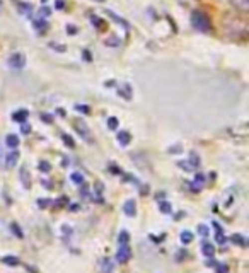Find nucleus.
Instances as JSON below:
<instances>
[{"label":"nucleus","mask_w":249,"mask_h":273,"mask_svg":"<svg viewBox=\"0 0 249 273\" xmlns=\"http://www.w3.org/2000/svg\"><path fill=\"white\" fill-rule=\"evenodd\" d=\"M123 212L128 217H135L136 215V203H135V200H126L124 205H123Z\"/></svg>","instance_id":"nucleus-10"},{"label":"nucleus","mask_w":249,"mask_h":273,"mask_svg":"<svg viewBox=\"0 0 249 273\" xmlns=\"http://www.w3.org/2000/svg\"><path fill=\"white\" fill-rule=\"evenodd\" d=\"M128 241H130V234H128V231H122L118 236V243L120 246H123V244H128Z\"/></svg>","instance_id":"nucleus-20"},{"label":"nucleus","mask_w":249,"mask_h":273,"mask_svg":"<svg viewBox=\"0 0 249 273\" xmlns=\"http://www.w3.org/2000/svg\"><path fill=\"white\" fill-rule=\"evenodd\" d=\"M17 160H19V152L17 150L9 152V154H7V157H5V167H7V169H12V167H15Z\"/></svg>","instance_id":"nucleus-8"},{"label":"nucleus","mask_w":249,"mask_h":273,"mask_svg":"<svg viewBox=\"0 0 249 273\" xmlns=\"http://www.w3.org/2000/svg\"><path fill=\"white\" fill-rule=\"evenodd\" d=\"M113 262L110 258H101L99 260V272L101 273H111L113 272Z\"/></svg>","instance_id":"nucleus-11"},{"label":"nucleus","mask_w":249,"mask_h":273,"mask_svg":"<svg viewBox=\"0 0 249 273\" xmlns=\"http://www.w3.org/2000/svg\"><path fill=\"white\" fill-rule=\"evenodd\" d=\"M181 150H183V147H181V145H176V147H171V148H169V154H179Z\"/></svg>","instance_id":"nucleus-38"},{"label":"nucleus","mask_w":249,"mask_h":273,"mask_svg":"<svg viewBox=\"0 0 249 273\" xmlns=\"http://www.w3.org/2000/svg\"><path fill=\"white\" fill-rule=\"evenodd\" d=\"M108 15H110L111 19H113L115 22H118V24H122V26L124 27V29H128V22L126 21H123L122 17H120L118 14H115V12H111V10H108Z\"/></svg>","instance_id":"nucleus-16"},{"label":"nucleus","mask_w":249,"mask_h":273,"mask_svg":"<svg viewBox=\"0 0 249 273\" xmlns=\"http://www.w3.org/2000/svg\"><path fill=\"white\" fill-rule=\"evenodd\" d=\"M50 7H41V9H39V17H41V19H46L48 17V15H50Z\"/></svg>","instance_id":"nucleus-28"},{"label":"nucleus","mask_w":249,"mask_h":273,"mask_svg":"<svg viewBox=\"0 0 249 273\" xmlns=\"http://www.w3.org/2000/svg\"><path fill=\"white\" fill-rule=\"evenodd\" d=\"M130 140H131V135L128 134V132H120L118 134V142H120V145H128L130 143Z\"/></svg>","instance_id":"nucleus-15"},{"label":"nucleus","mask_w":249,"mask_h":273,"mask_svg":"<svg viewBox=\"0 0 249 273\" xmlns=\"http://www.w3.org/2000/svg\"><path fill=\"white\" fill-rule=\"evenodd\" d=\"M205 184V176L203 174H196L195 176V181H193V188H196V190H200V188H202Z\"/></svg>","instance_id":"nucleus-18"},{"label":"nucleus","mask_w":249,"mask_h":273,"mask_svg":"<svg viewBox=\"0 0 249 273\" xmlns=\"http://www.w3.org/2000/svg\"><path fill=\"white\" fill-rule=\"evenodd\" d=\"M62 138H63V142H65V145H67V147H72V148H74L75 143H74V140H72L70 136H68V135H62Z\"/></svg>","instance_id":"nucleus-32"},{"label":"nucleus","mask_w":249,"mask_h":273,"mask_svg":"<svg viewBox=\"0 0 249 273\" xmlns=\"http://www.w3.org/2000/svg\"><path fill=\"white\" fill-rule=\"evenodd\" d=\"M160 212H162V214H171V212H172L171 203L169 202H162V203H160Z\"/></svg>","instance_id":"nucleus-26"},{"label":"nucleus","mask_w":249,"mask_h":273,"mask_svg":"<svg viewBox=\"0 0 249 273\" xmlns=\"http://www.w3.org/2000/svg\"><path fill=\"white\" fill-rule=\"evenodd\" d=\"M198 234L202 236V238H208V234H210V229H208V226H205V224H200V226H198Z\"/></svg>","instance_id":"nucleus-24"},{"label":"nucleus","mask_w":249,"mask_h":273,"mask_svg":"<svg viewBox=\"0 0 249 273\" xmlns=\"http://www.w3.org/2000/svg\"><path fill=\"white\" fill-rule=\"evenodd\" d=\"M84 58H86V60H91V53H89V51H84Z\"/></svg>","instance_id":"nucleus-45"},{"label":"nucleus","mask_w":249,"mask_h":273,"mask_svg":"<svg viewBox=\"0 0 249 273\" xmlns=\"http://www.w3.org/2000/svg\"><path fill=\"white\" fill-rule=\"evenodd\" d=\"M34 26L38 27L39 31H43L46 27V22H45V19H39V21H34Z\"/></svg>","instance_id":"nucleus-35"},{"label":"nucleus","mask_w":249,"mask_h":273,"mask_svg":"<svg viewBox=\"0 0 249 273\" xmlns=\"http://www.w3.org/2000/svg\"><path fill=\"white\" fill-rule=\"evenodd\" d=\"M231 5L234 7L236 10L246 14V12L249 10V0H231Z\"/></svg>","instance_id":"nucleus-9"},{"label":"nucleus","mask_w":249,"mask_h":273,"mask_svg":"<svg viewBox=\"0 0 249 273\" xmlns=\"http://www.w3.org/2000/svg\"><path fill=\"white\" fill-rule=\"evenodd\" d=\"M232 243H238V244H241V246H246V243H244V238H243V236H239V234L232 236Z\"/></svg>","instance_id":"nucleus-31"},{"label":"nucleus","mask_w":249,"mask_h":273,"mask_svg":"<svg viewBox=\"0 0 249 273\" xmlns=\"http://www.w3.org/2000/svg\"><path fill=\"white\" fill-rule=\"evenodd\" d=\"M5 145H7V147H10V148H17V145H19L17 135H14V134L7 135V136H5Z\"/></svg>","instance_id":"nucleus-14"},{"label":"nucleus","mask_w":249,"mask_h":273,"mask_svg":"<svg viewBox=\"0 0 249 273\" xmlns=\"http://www.w3.org/2000/svg\"><path fill=\"white\" fill-rule=\"evenodd\" d=\"M217 241H219L220 244H224V243H226V238H224V236H220V234H217Z\"/></svg>","instance_id":"nucleus-43"},{"label":"nucleus","mask_w":249,"mask_h":273,"mask_svg":"<svg viewBox=\"0 0 249 273\" xmlns=\"http://www.w3.org/2000/svg\"><path fill=\"white\" fill-rule=\"evenodd\" d=\"M202 251H203V255L207 256V258H214L215 256V246L214 244H210V243H203L202 244Z\"/></svg>","instance_id":"nucleus-12"},{"label":"nucleus","mask_w":249,"mask_h":273,"mask_svg":"<svg viewBox=\"0 0 249 273\" xmlns=\"http://www.w3.org/2000/svg\"><path fill=\"white\" fill-rule=\"evenodd\" d=\"M70 181H72V183H75V184H82V183H84L82 172H72V174H70Z\"/></svg>","instance_id":"nucleus-21"},{"label":"nucleus","mask_w":249,"mask_h":273,"mask_svg":"<svg viewBox=\"0 0 249 273\" xmlns=\"http://www.w3.org/2000/svg\"><path fill=\"white\" fill-rule=\"evenodd\" d=\"M120 96H122L123 99H131V87L128 86V84H124L123 89H120Z\"/></svg>","instance_id":"nucleus-17"},{"label":"nucleus","mask_w":249,"mask_h":273,"mask_svg":"<svg viewBox=\"0 0 249 273\" xmlns=\"http://www.w3.org/2000/svg\"><path fill=\"white\" fill-rule=\"evenodd\" d=\"M77 110L80 111V113H89V108H87V106H80V104H79V106H77Z\"/></svg>","instance_id":"nucleus-39"},{"label":"nucleus","mask_w":249,"mask_h":273,"mask_svg":"<svg viewBox=\"0 0 249 273\" xmlns=\"http://www.w3.org/2000/svg\"><path fill=\"white\" fill-rule=\"evenodd\" d=\"M48 46H50L51 50H55V51H60V53H65V51H67V46L65 45H57L55 41H51Z\"/></svg>","instance_id":"nucleus-25"},{"label":"nucleus","mask_w":249,"mask_h":273,"mask_svg":"<svg viewBox=\"0 0 249 273\" xmlns=\"http://www.w3.org/2000/svg\"><path fill=\"white\" fill-rule=\"evenodd\" d=\"M67 29H68V34H75V33H77V29H75L74 26H67Z\"/></svg>","instance_id":"nucleus-42"},{"label":"nucleus","mask_w":249,"mask_h":273,"mask_svg":"<svg viewBox=\"0 0 249 273\" xmlns=\"http://www.w3.org/2000/svg\"><path fill=\"white\" fill-rule=\"evenodd\" d=\"M178 166L181 167V169L188 171V172H193V171H195V167L191 166V162H190V160H179V162H178Z\"/></svg>","instance_id":"nucleus-22"},{"label":"nucleus","mask_w":249,"mask_h":273,"mask_svg":"<svg viewBox=\"0 0 249 273\" xmlns=\"http://www.w3.org/2000/svg\"><path fill=\"white\" fill-rule=\"evenodd\" d=\"M227 29H229V33H231V31H236V38H241V36H244L248 33L246 22H243L241 19H231V21H227Z\"/></svg>","instance_id":"nucleus-2"},{"label":"nucleus","mask_w":249,"mask_h":273,"mask_svg":"<svg viewBox=\"0 0 249 273\" xmlns=\"http://www.w3.org/2000/svg\"><path fill=\"white\" fill-rule=\"evenodd\" d=\"M179 239H181L183 244H190L191 241H193V234H191L190 231H183L181 234H179Z\"/></svg>","instance_id":"nucleus-19"},{"label":"nucleus","mask_w":249,"mask_h":273,"mask_svg":"<svg viewBox=\"0 0 249 273\" xmlns=\"http://www.w3.org/2000/svg\"><path fill=\"white\" fill-rule=\"evenodd\" d=\"M27 116H29L27 110H19L17 113L12 115V120H14V122H17V123H26Z\"/></svg>","instance_id":"nucleus-13"},{"label":"nucleus","mask_w":249,"mask_h":273,"mask_svg":"<svg viewBox=\"0 0 249 273\" xmlns=\"http://www.w3.org/2000/svg\"><path fill=\"white\" fill-rule=\"evenodd\" d=\"M98 2H104V0H98Z\"/></svg>","instance_id":"nucleus-46"},{"label":"nucleus","mask_w":249,"mask_h":273,"mask_svg":"<svg viewBox=\"0 0 249 273\" xmlns=\"http://www.w3.org/2000/svg\"><path fill=\"white\" fill-rule=\"evenodd\" d=\"M15 7H17V10L21 12L24 17H31V14H33V5L31 3H26V2H15Z\"/></svg>","instance_id":"nucleus-7"},{"label":"nucleus","mask_w":249,"mask_h":273,"mask_svg":"<svg viewBox=\"0 0 249 273\" xmlns=\"http://www.w3.org/2000/svg\"><path fill=\"white\" fill-rule=\"evenodd\" d=\"M115 86H116L115 80H108V82H106V87H115Z\"/></svg>","instance_id":"nucleus-44"},{"label":"nucleus","mask_w":249,"mask_h":273,"mask_svg":"<svg viewBox=\"0 0 249 273\" xmlns=\"http://www.w3.org/2000/svg\"><path fill=\"white\" fill-rule=\"evenodd\" d=\"M19 179H21L22 186L26 188H31V172L27 171L26 166H21V169H19Z\"/></svg>","instance_id":"nucleus-6"},{"label":"nucleus","mask_w":249,"mask_h":273,"mask_svg":"<svg viewBox=\"0 0 249 273\" xmlns=\"http://www.w3.org/2000/svg\"><path fill=\"white\" fill-rule=\"evenodd\" d=\"M2 262L5 263V265H9V267H17V265H19V260L15 258V256H5Z\"/></svg>","instance_id":"nucleus-23"},{"label":"nucleus","mask_w":249,"mask_h":273,"mask_svg":"<svg viewBox=\"0 0 249 273\" xmlns=\"http://www.w3.org/2000/svg\"><path fill=\"white\" fill-rule=\"evenodd\" d=\"M50 169H51L50 162H39V171H43V172H50Z\"/></svg>","instance_id":"nucleus-34"},{"label":"nucleus","mask_w":249,"mask_h":273,"mask_svg":"<svg viewBox=\"0 0 249 273\" xmlns=\"http://www.w3.org/2000/svg\"><path fill=\"white\" fill-rule=\"evenodd\" d=\"M191 24L195 29L202 31V33H208L210 31V21H208V17L203 14V12L200 10H195L191 15Z\"/></svg>","instance_id":"nucleus-1"},{"label":"nucleus","mask_w":249,"mask_h":273,"mask_svg":"<svg viewBox=\"0 0 249 273\" xmlns=\"http://www.w3.org/2000/svg\"><path fill=\"white\" fill-rule=\"evenodd\" d=\"M190 162H191V166H193V167H198V166H200V157L195 154V152H193V154H191Z\"/></svg>","instance_id":"nucleus-29"},{"label":"nucleus","mask_w":249,"mask_h":273,"mask_svg":"<svg viewBox=\"0 0 249 273\" xmlns=\"http://www.w3.org/2000/svg\"><path fill=\"white\" fill-rule=\"evenodd\" d=\"M108 128H110V130H116V128H118V118L108 120Z\"/></svg>","instance_id":"nucleus-27"},{"label":"nucleus","mask_w":249,"mask_h":273,"mask_svg":"<svg viewBox=\"0 0 249 273\" xmlns=\"http://www.w3.org/2000/svg\"><path fill=\"white\" fill-rule=\"evenodd\" d=\"M74 128H75V132L82 136L84 140H87L89 143H92L94 142V136H92V134H91V130L87 128L86 125H84L82 122H75V125H74Z\"/></svg>","instance_id":"nucleus-4"},{"label":"nucleus","mask_w":249,"mask_h":273,"mask_svg":"<svg viewBox=\"0 0 249 273\" xmlns=\"http://www.w3.org/2000/svg\"><path fill=\"white\" fill-rule=\"evenodd\" d=\"M41 120H43L45 123H48V125H51V123H53V116L48 115V113H43V115H41Z\"/></svg>","instance_id":"nucleus-33"},{"label":"nucleus","mask_w":249,"mask_h":273,"mask_svg":"<svg viewBox=\"0 0 249 273\" xmlns=\"http://www.w3.org/2000/svg\"><path fill=\"white\" fill-rule=\"evenodd\" d=\"M21 132H22V134L24 135H27V134H29V132H31V127L29 125H27V123H21Z\"/></svg>","instance_id":"nucleus-37"},{"label":"nucleus","mask_w":249,"mask_h":273,"mask_svg":"<svg viewBox=\"0 0 249 273\" xmlns=\"http://www.w3.org/2000/svg\"><path fill=\"white\" fill-rule=\"evenodd\" d=\"M116 260H118V263H126L130 260V248H128V244H123V246L118 248Z\"/></svg>","instance_id":"nucleus-5"},{"label":"nucleus","mask_w":249,"mask_h":273,"mask_svg":"<svg viewBox=\"0 0 249 273\" xmlns=\"http://www.w3.org/2000/svg\"><path fill=\"white\" fill-rule=\"evenodd\" d=\"M10 227H12V232H14V234H15V236H17V238H21V239L24 238L22 231H21V229H19V226H17V224H12V226H10Z\"/></svg>","instance_id":"nucleus-30"},{"label":"nucleus","mask_w":249,"mask_h":273,"mask_svg":"<svg viewBox=\"0 0 249 273\" xmlns=\"http://www.w3.org/2000/svg\"><path fill=\"white\" fill-rule=\"evenodd\" d=\"M63 5H65V3H63V0H57V3H55V7H57V9H63Z\"/></svg>","instance_id":"nucleus-41"},{"label":"nucleus","mask_w":249,"mask_h":273,"mask_svg":"<svg viewBox=\"0 0 249 273\" xmlns=\"http://www.w3.org/2000/svg\"><path fill=\"white\" fill-rule=\"evenodd\" d=\"M106 45H108V46H118V45H120V39H118V38H110V39L106 41Z\"/></svg>","instance_id":"nucleus-36"},{"label":"nucleus","mask_w":249,"mask_h":273,"mask_svg":"<svg viewBox=\"0 0 249 273\" xmlns=\"http://www.w3.org/2000/svg\"><path fill=\"white\" fill-rule=\"evenodd\" d=\"M48 205H50V200H48V198H45V202H43V200H39V207H48Z\"/></svg>","instance_id":"nucleus-40"},{"label":"nucleus","mask_w":249,"mask_h":273,"mask_svg":"<svg viewBox=\"0 0 249 273\" xmlns=\"http://www.w3.org/2000/svg\"><path fill=\"white\" fill-rule=\"evenodd\" d=\"M9 67L12 70H22L26 67V57L22 53H12L9 57Z\"/></svg>","instance_id":"nucleus-3"}]
</instances>
